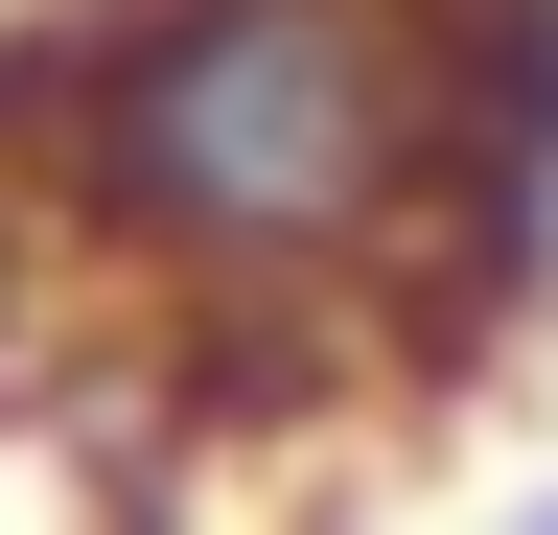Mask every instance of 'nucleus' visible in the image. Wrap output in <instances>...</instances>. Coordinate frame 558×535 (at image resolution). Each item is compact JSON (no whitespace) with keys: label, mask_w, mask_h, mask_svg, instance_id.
I'll list each match as a JSON object with an SVG mask.
<instances>
[{"label":"nucleus","mask_w":558,"mask_h":535,"mask_svg":"<svg viewBox=\"0 0 558 535\" xmlns=\"http://www.w3.org/2000/svg\"><path fill=\"white\" fill-rule=\"evenodd\" d=\"M558 303V0H47L0 24V350L209 420L442 396Z\"/></svg>","instance_id":"obj_1"},{"label":"nucleus","mask_w":558,"mask_h":535,"mask_svg":"<svg viewBox=\"0 0 558 535\" xmlns=\"http://www.w3.org/2000/svg\"><path fill=\"white\" fill-rule=\"evenodd\" d=\"M512 535H558V489H535V512H512Z\"/></svg>","instance_id":"obj_2"}]
</instances>
